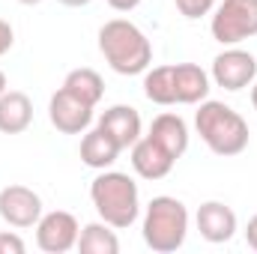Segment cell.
<instances>
[{
    "mask_svg": "<svg viewBox=\"0 0 257 254\" xmlns=\"http://www.w3.org/2000/svg\"><path fill=\"white\" fill-rule=\"evenodd\" d=\"M177 105H200L209 96V75L197 63H174Z\"/></svg>",
    "mask_w": 257,
    "mask_h": 254,
    "instance_id": "15",
    "label": "cell"
},
{
    "mask_svg": "<svg viewBox=\"0 0 257 254\" xmlns=\"http://www.w3.org/2000/svg\"><path fill=\"white\" fill-rule=\"evenodd\" d=\"M0 218L18 230L36 227L42 218V197L27 186H6L0 189Z\"/></svg>",
    "mask_w": 257,
    "mask_h": 254,
    "instance_id": "8",
    "label": "cell"
},
{
    "mask_svg": "<svg viewBox=\"0 0 257 254\" xmlns=\"http://www.w3.org/2000/svg\"><path fill=\"white\" fill-rule=\"evenodd\" d=\"M99 129H105L123 150H128L138 138H141V114L132 105H111L102 117H99Z\"/></svg>",
    "mask_w": 257,
    "mask_h": 254,
    "instance_id": "13",
    "label": "cell"
},
{
    "mask_svg": "<svg viewBox=\"0 0 257 254\" xmlns=\"http://www.w3.org/2000/svg\"><path fill=\"white\" fill-rule=\"evenodd\" d=\"M6 90H9V81H6V72H3V69H0V96H3V93H6Z\"/></svg>",
    "mask_w": 257,
    "mask_h": 254,
    "instance_id": "26",
    "label": "cell"
},
{
    "mask_svg": "<svg viewBox=\"0 0 257 254\" xmlns=\"http://www.w3.org/2000/svg\"><path fill=\"white\" fill-rule=\"evenodd\" d=\"M63 87L69 93H75L78 99H84L87 105H99L102 102V96H105V81H102V75L96 72V69H72L69 75H66Z\"/></svg>",
    "mask_w": 257,
    "mask_h": 254,
    "instance_id": "19",
    "label": "cell"
},
{
    "mask_svg": "<svg viewBox=\"0 0 257 254\" xmlns=\"http://www.w3.org/2000/svg\"><path fill=\"white\" fill-rule=\"evenodd\" d=\"M174 165L177 159L162 144H156L150 135H141L132 144V168L141 180H165L174 171Z\"/></svg>",
    "mask_w": 257,
    "mask_h": 254,
    "instance_id": "10",
    "label": "cell"
},
{
    "mask_svg": "<svg viewBox=\"0 0 257 254\" xmlns=\"http://www.w3.org/2000/svg\"><path fill=\"white\" fill-rule=\"evenodd\" d=\"M99 51L117 75H141L153 63V42L128 18H111L99 27Z\"/></svg>",
    "mask_w": 257,
    "mask_h": 254,
    "instance_id": "1",
    "label": "cell"
},
{
    "mask_svg": "<svg viewBox=\"0 0 257 254\" xmlns=\"http://www.w3.org/2000/svg\"><path fill=\"white\" fill-rule=\"evenodd\" d=\"M90 200L105 224L114 230H126L141 215V191L138 183L123 171H99V177L90 183Z\"/></svg>",
    "mask_w": 257,
    "mask_h": 254,
    "instance_id": "3",
    "label": "cell"
},
{
    "mask_svg": "<svg viewBox=\"0 0 257 254\" xmlns=\"http://www.w3.org/2000/svg\"><path fill=\"white\" fill-rule=\"evenodd\" d=\"M12 45H15V30H12V24H9V21H3V18H0V57H3Z\"/></svg>",
    "mask_w": 257,
    "mask_h": 254,
    "instance_id": "22",
    "label": "cell"
},
{
    "mask_svg": "<svg viewBox=\"0 0 257 254\" xmlns=\"http://www.w3.org/2000/svg\"><path fill=\"white\" fill-rule=\"evenodd\" d=\"M141 233H144L147 248L156 254H174L177 248H183V242L189 236V209H186V203L171 197V194L153 197L144 209Z\"/></svg>",
    "mask_w": 257,
    "mask_h": 254,
    "instance_id": "4",
    "label": "cell"
},
{
    "mask_svg": "<svg viewBox=\"0 0 257 254\" xmlns=\"http://www.w3.org/2000/svg\"><path fill=\"white\" fill-rule=\"evenodd\" d=\"M251 108L257 111V78H254V84H251Z\"/></svg>",
    "mask_w": 257,
    "mask_h": 254,
    "instance_id": "27",
    "label": "cell"
},
{
    "mask_svg": "<svg viewBox=\"0 0 257 254\" xmlns=\"http://www.w3.org/2000/svg\"><path fill=\"white\" fill-rule=\"evenodd\" d=\"M209 33L224 48L257 36V0H221L209 21Z\"/></svg>",
    "mask_w": 257,
    "mask_h": 254,
    "instance_id": "5",
    "label": "cell"
},
{
    "mask_svg": "<svg viewBox=\"0 0 257 254\" xmlns=\"http://www.w3.org/2000/svg\"><path fill=\"white\" fill-rule=\"evenodd\" d=\"M81 236V224L72 212L54 209V212H42V218L36 221V245L45 254H66L78 245Z\"/></svg>",
    "mask_w": 257,
    "mask_h": 254,
    "instance_id": "7",
    "label": "cell"
},
{
    "mask_svg": "<svg viewBox=\"0 0 257 254\" xmlns=\"http://www.w3.org/2000/svg\"><path fill=\"white\" fill-rule=\"evenodd\" d=\"M63 6H72V9H81V6H90L93 0H60Z\"/></svg>",
    "mask_w": 257,
    "mask_h": 254,
    "instance_id": "25",
    "label": "cell"
},
{
    "mask_svg": "<svg viewBox=\"0 0 257 254\" xmlns=\"http://www.w3.org/2000/svg\"><path fill=\"white\" fill-rule=\"evenodd\" d=\"M174 6L180 9V15H183V18L197 21V18H203V15H209V12H212L215 0H174Z\"/></svg>",
    "mask_w": 257,
    "mask_h": 254,
    "instance_id": "20",
    "label": "cell"
},
{
    "mask_svg": "<svg viewBox=\"0 0 257 254\" xmlns=\"http://www.w3.org/2000/svg\"><path fill=\"white\" fill-rule=\"evenodd\" d=\"M81 254H117L120 251V239H117V230L105 221H93V224H84L81 227V236H78V245Z\"/></svg>",
    "mask_w": 257,
    "mask_h": 254,
    "instance_id": "18",
    "label": "cell"
},
{
    "mask_svg": "<svg viewBox=\"0 0 257 254\" xmlns=\"http://www.w3.org/2000/svg\"><path fill=\"white\" fill-rule=\"evenodd\" d=\"M245 242L257 251V215H251V218H248V224H245Z\"/></svg>",
    "mask_w": 257,
    "mask_h": 254,
    "instance_id": "24",
    "label": "cell"
},
{
    "mask_svg": "<svg viewBox=\"0 0 257 254\" xmlns=\"http://www.w3.org/2000/svg\"><path fill=\"white\" fill-rule=\"evenodd\" d=\"M194 224L206 242L221 245V242H230L236 233V212L221 200H206V203H200Z\"/></svg>",
    "mask_w": 257,
    "mask_h": 254,
    "instance_id": "11",
    "label": "cell"
},
{
    "mask_svg": "<svg viewBox=\"0 0 257 254\" xmlns=\"http://www.w3.org/2000/svg\"><path fill=\"white\" fill-rule=\"evenodd\" d=\"M257 78V60L251 51H242L236 45H227L221 54H215L212 60V81L227 90V93H239L245 87H251Z\"/></svg>",
    "mask_w": 257,
    "mask_h": 254,
    "instance_id": "6",
    "label": "cell"
},
{
    "mask_svg": "<svg viewBox=\"0 0 257 254\" xmlns=\"http://www.w3.org/2000/svg\"><path fill=\"white\" fill-rule=\"evenodd\" d=\"M194 129L200 135V141L221 159H230V156H239L248 150V123L242 120L239 111H233L230 105L224 102H215V99H203L197 114H194Z\"/></svg>",
    "mask_w": 257,
    "mask_h": 254,
    "instance_id": "2",
    "label": "cell"
},
{
    "mask_svg": "<svg viewBox=\"0 0 257 254\" xmlns=\"http://www.w3.org/2000/svg\"><path fill=\"white\" fill-rule=\"evenodd\" d=\"M18 3H21V6H39L42 0H18Z\"/></svg>",
    "mask_w": 257,
    "mask_h": 254,
    "instance_id": "28",
    "label": "cell"
},
{
    "mask_svg": "<svg viewBox=\"0 0 257 254\" xmlns=\"http://www.w3.org/2000/svg\"><path fill=\"white\" fill-rule=\"evenodd\" d=\"M33 123V102L21 90H6L0 96V132L3 135H21Z\"/></svg>",
    "mask_w": 257,
    "mask_h": 254,
    "instance_id": "16",
    "label": "cell"
},
{
    "mask_svg": "<svg viewBox=\"0 0 257 254\" xmlns=\"http://www.w3.org/2000/svg\"><path fill=\"white\" fill-rule=\"evenodd\" d=\"M111 9H117V12H132V9H138L141 6V0H105Z\"/></svg>",
    "mask_w": 257,
    "mask_h": 254,
    "instance_id": "23",
    "label": "cell"
},
{
    "mask_svg": "<svg viewBox=\"0 0 257 254\" xmlns=\"http://www.w3.org/2000/svg\"><path fill=\"white\" fill-rule=\"evenodd\" d=\"M123 147L105 132V129H87L81 138V162L93 171H108L117 159H120Z\"/></svg>",
    "mask_w": 257,
    "mask_h": 254,
    "instance_id": "12",
    "label": "cell"
},
{
    "mask_svg": "<svg viewBox=\"0 0 257 254\" xmlns=\"http://www.w3.org/2000/svg\"><path fill=\"white\" fill-rule=\"evenodd\" d=\"M48 120L63 135H84L93 123V105H87L84 99L60 87L48 102Z\"/></svg>",
    "mask_w": 257,
    "mask_h": 254,
    "instance_id": "9",
    "label": "cell"
},
{
    "mask_svg": "<svg viewBox=\"0 0 257 254\" xmlns=\"http://www.w3.org/2000/svg\"><path fill=\"white\" fill-rule=\"evenodd\" d=\"M144 96L153 105L171 108L177 105V90H174V66H153L144 72Z\"/></svg>",
    "mask_w": 257,
    "mask_h": 254,
    "instance_id": "17",
    "label": "cell"
},
{
    "mask_svg": "<svg viewBox=\"0 0 257 254\" xmlns=\"http://www.w3.org/2000/svg\"><path fill=\"white\" fill-rule=\"evenodd\" d=\"M27 245L18 233H0V254H24Z\"/></svg>",
    "mask_w": 257,
    "mask_h": 254,
    "instance_id": "21",
    "label": "cell"
},
{
    "mask_svg": "<svg viewBox=\"0 0 257 254\" xmlns=\"http://www.w3.org/2000/svg\"><path fill=\"white\" fill-rule=\"evenodd\" d=\"M156 144H162L174 159H183V153L189 150V126L180 114H159L153 123H150V132H147Z\"/></svg>",
    "mask_w": 257,
    "mask_h": 254,
    "instance_id": "14",
    "label": "cell"
}]
</instances>
